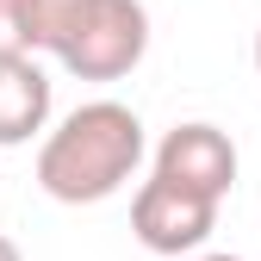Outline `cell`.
<instances>
[{
  "instance_id": "6da1fadb",
  "label": "cell",
  "mask_w": 261,
  "mask_h": 261,
  "mask_svg": "<svg viewBox=\"0 0 261 261\" xmlns=\"http://www.w3.org/2000/svg\"><path fill=\"white\" fill-rule=\"evenodd\" d=\"M143 118L118 100H87L62 118L38 149V187L62 205H100L137 174Z\"/></svg>"
},
{
  "instance_id": "7a4b0ae2",
  "label": "cell",
  "mask_w": 261,
  "mask_h": 261,
  "mask_svg": "<svg viewBox=\"0 0 261 261\" xmlns=\"http://www.w3.org/2000/svg\"><path fill=\"white\" fill-rule=\"evenodd\" d=\"M38 50H50L81 81H118L149 50V13L143 0H62L44 13Z\"/></svg>"
},
{
  "instance_id": "3957f363",
  "label": "cell",
  "mask_w": 261,
  "mask_h": 261,
  "mask_svg": "<svg viewBox=\"0 0 261 261\" xmlns=\"http://www.w3.org/2000/svg\"><path fill=\"white\" fill-rule=\"evenodd\" d=\"M212 230H218V205L199 199V193H180L168 180H155V174L130 199V237L149 255H193Z\"/></svg>"
},
{
  "instance_id": "277c9868",
  "label": "cell",
  "mask_w": 261,
  "mask_h": 261,
  "mask_svg": "<svg viewBox=\"0 0 261 261\" xmlns=\"http://www.w3.org/2000/svg\"><path fill=\"white\" fill-rule=\"evenodd\" d=\"M155 180H168L180 193H199V199H224L237 187V143L224 137L218 124H174L168 137L155 143Z\"/></svg>"
},
{
  "instance_id": "5b68a950",
  "label": "cell",
  "mask_w": 261,
  "mask_h": 261,
  "mask_svg": "<svg viewBox=\"0 0 261 261\" xmlns=\"http://www.w3.org/2000/svg\"><path fill=\"white\" fill-rule=\"evenodd\" d=\"M50 124V75L38 62H0V149L31 143Z\"/></svg>"
},
{
  "instance_id": "8992f818",
  "label": "cell",
  "mask_w": 261,
  "mask_h": 261,
  "mask_svg": "<svg viewBox=\"0 0 261 261\" xmlns=\"http://www.w3.org/2000/svg\"><path fill=\"white\" fill-rule=\"evenodd\" d=\"M38 56V7L31 0H0V62Z\"/></svg>"
},
{
  "instance_id": "52a82bcc",
  "label": "cell",
  "mask_w": 261,
  "mask_h": 261,
  "mask_svg": "<svg viewBox=\"0 0 261 261\" xmlns=\"http://www.w3.org/2000/svg\"><path fill=\"white\" fill-rule=\"evenodd\" d=\"M0 261H25V255H19V243H13V237H0Z\"/></svg>"
},
{
  "instance_id": "ba28073f",
  "label": "cell",
  "mask_w": 261,
  "mask_h": 261,
  "mask_svg": "<svg viewBox=\"0 0 261 261\" xmlns=\"http://www.w3.org/2000/svg\"><path fill=\"white\" fill-rule=\"evenodd\" d=\"M199 261H243V255H199Z\"/></svg>"
},
{
  "instance_id": "9c48e42d",
  "label": "cell",
  "mask_w": 261,
  "mask_h": 261,
  "mask_svg": "<svg viewBox=\"0 0 261 261\" xmlns=\"http://www.w3.org/2000/svg\"><path fill=\"white\" fill-rule=\"evenodd\" d=\"M255 69H261V31H255Z\"/></svg>"
}]
</instances>
